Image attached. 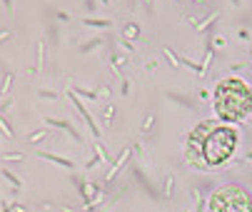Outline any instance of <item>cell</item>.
<instances>
[{"mask_svg":"<svg viewBox=\"0 0 252 212\" xmlns=\"http://www.w3.org/2000/svg\"><path fill=\"white\" fill-rule=\"evenodd\" d=\"M215 113L227 122H240L252 113V90L240 78H227L215 88Z\"/></svg>","mask_w":252,"mask_h":212,"instance_id":"1","label":"cell"},{"mask_svg":"<svg viewBox=\"0 0 252 212\" xmlns=\"http://www.w3.org/2000/svg\"><path fill=\"white\" fill-rule=\"evenodd\" d=\"M235 150H237V130H232L230 125L212 122V127L202 140V162L207 167L225 165L235 155Z\"/></svg>","mask_w":252,"mask_h":212,"instance_id":"2","label":"cell"},{"mask_svg":"<svg viewBox=\"0 0 252 212\" xmlns=\"http://www.w3.org/2000/svg\"><path fill=\"white\" fill-rule=\"evenodd\" d=\"M212 212H252V195L242 185H222L210 197Z\"/></svg>","mask_w":252,"mask_h":212,"instance_id":"3","label":"cell"},{"mask_svg":"<svg viewBox=\"0 0 252 212\" xmlns=\"http://www.w3.org/2000/svg\"><path fill=\"white\" fill-rule=\"evenodd\" d=\"M210 127H212V120L200 122V125L190 132L188 145H185L188 160H190V162H192V167H197L200 172H205V170H207V165L202 162V140H205V135H207V130H210Z\"/></svg>","mask_w":252,"mask_h":212,"instance_id":"4","label":"cell"},{"mask_svg":"<svg viewBox=\"0 0 252 212\" xmlns=\"http://www.w3.org/2000/svg\"><path fill=\"white\" fill-rule=\"evenodd\" d=\"M197 212H205V202L200 200V207H197Z\"/></svg>","mask_w":252,"mask_h":212,"instance_id":"5","label":"cell"}]
</instances>
